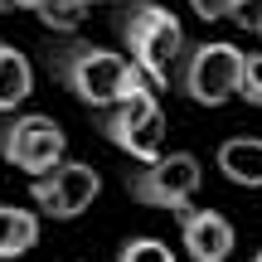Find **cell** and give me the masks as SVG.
I'll return each mask as SVG.
<instances>
[{
    "label": "cell",
    "mask_w": 262,
    "mask_h": 262,
    "mask_svg": "<svg viewBox=\"0 0 262 262\" xmlns=\"http://www.w3.org/2000/svg\"><path fill=\"white\" fill-rule=\"evenodd\" d=\"M199 185H204V165H199V156H189V150H170V156L150 160V165H136L126 175V194L136 199V204L170 209V214L189 209V199L199 194Z\"/></svg>",
    "instance_id": "cell-4"
},
{
    "label": "cell",
    "mask_w": 262,
    "mask_h": 262,
    "mask_svg": "<svg viewBox=\"0 0 262 262\" xmlns=\"http://www.w3.org/2000/svg\"><path fill=\"white\" fill-rule=\"evenodd\" d=\"M117 262H175V253L160 238H126L117 248Z\"/></svg>",
    "instance_id": "cell-13"
},
{
    "label": "cell",
    "mask_w": 262,
    "mask_h": 262,
    "mask_svg": "<svg viewBox=\"0 0 262 262\" xmlns=\"http://www.w3.org/2000/svg\"><path fill=\"white\" fill-rule=\"evenodd\" d=\"M253 262H262V248H257V257H253Z\"/></svg>",
    "instance_id": "cell-17"
},
{
    "label": "cell",
    "mask_w": 262,
    "mask_h": 262,
    "mask_svg": "<svg viewBox=\"0 0 262 262\" xmlns=\"http://www.w3.org/2000/svg\"><path fill=\"white\" fill-rule=\"evenodd\" d=\"M122 39H126V54L131 63L141 68L150 88H170L175 83V68L185 63L189 54V39L185 25H180L175 10H165L160 0H136V5L122 15Z\"/></svg>",
    "instance_id": "cell-2"
},
{
    "label": "cell",
    "mask_w": 262,
    "mask_h": 262,
    "mask_svg": "<svg viewBox=\"0 0 262 262\" xmlns=\"http://www.w3.org/2000/svg\"><path fill=\"white\" fill-rule=\"evenodd\" d=\"M34 243H39V214L19 204H0V262L25 257Z\"/></svg>",
    "instance_id": "cell-11"
},
{
    "label": "cell",
    "mask_w": 262,
    "mask_h": 262,
    "mask_svg": "<svg viewBox=\"0 0 262 262\" xmlns=\"http://www.w3.org/2000/svg\"><path fill=\"white\" fill-rule=\"evenodd\" d=\"M180 243H185L189 262H228L238 248V228L228 224L219 209H180Z\"/></svg>",
    "instance_id": "cell-8"
},
{
    "label": "cell",
    "mask_w": 262,
    "mask_h": 262,
    "mask_svg": "<svg viewBox=\"0 0 262 262\" xmlns=\"http://www.w3.org/2000/svg\"><path fill=\"white\" fill-rule=\"evenodd\" d=\"M219 170L243 189H262V136H228L219 146Z\"/></svg>",
    "instance_id": "cell-9"
},
{
    "label": "cell",
    "mask_w": 262,
    "mask_h": 262,
    "mask_svg": "<svg viewBox=\"0 0 262 262\" xmlns=\"http://www.w3.org/2000/svg\"><path fill=\"white\" fill-rule=\"evenodd\" d=\"M34 93V68H29L25 49H15L10 39H0V112H15Z\"/></svg>",
    "instance_id": "cell-10"
},
{
    "label": "cell",
    "mask_w": 262,
    "mask_h": 262,
    "mask_svg": "<svg viewBox=\"0 0 262 262\" xmlns=\"http://www.w3.org/2000/svg\"><path fill=\"white\" fill-rule=\"evenodd\" d=\"M238 5H243V0H189V10H194L199 19H233Z\"/></svg>",
    "instance_id": "cell-15"
},
{
    "label": "cell",
    "mask_w": 262,
    "mask_h": 262,
    "mask_svg": "<svg viewBox=\"0 0 262 262\" xmlns=\"http://www.w3.org/2000/svg\"><path fill=\"white\" fill-rule=\"evenodd\" d=\"M34 15L44 19L49 29H78L88 19V0H39Z\"/></svg>",
    "instance_id": "cell-12"
},
{
    "label": "cell",
    "mask_w": 262,
    "mask_h": 262,
    "mask_svg": "<svg viewBox=\"0 0 262 262\" xmlns=\"http://www.w3.org/2000/svg\"><path fill=\"white\" fill-rule=\"evenodd\" d=\"M97 194H102V175H97V165H88V160H63L58 170H49V175H39L34 185H29L34 209H44L49 219L88 214Z\"/></svg>",
    "instance_id": "cell-7"
},
{
    "label": "cell",
    "mask_w": 262,
    "mask_h": 262,
    "mask_svg": "<svg viewBox=\"0 0 262 262\" xmlns=\"http://www.w3.org/2000/svg\"><path fill=\"white\" fill-rule=\"evenodd\" d=\"M0 10H39V0H0Z\"/></svg>",
    "instance_id": "cell-16"
},
{
    "label": "cell",
    "mask_w": 262,
    "mask_h": 262,
    "mask_svg": "<svg viewBox=\"0 0 262 262\" xmlns=\"http://www.w3.org/2000/svg\"><path fill=\"white\" fill-rule=\"evenodd\" d=\"M243 49L228 39H204L189 44L185 63H180V93L199 107H224L243 93Z\"/></svg>",
    "instance_id": "cell-3"
},
{
    "label": "cell",
    "mask_w": 262,
    "mask_h": 262,
    "mask_svg": "<svg viewBox=\"0 0 262 262\" xmlns=\"http://www.w3.org/2000/svg\"><path fill=\"white\" fill-rule=\"evenodd\" d=\"M88 5H102V0H88Z\"/></svg>",
    "instance_id": "cell-18"
},
{
    "label": "cell",
    "mask_w": 262,
    "mask_h": 262,
    "mask_svg": "<svg viewBox=\"0 0 262 262\" xmlns=\"http://www.w3.org/2000/svg\"><path fill=\"white\" fill-rule=\"evenodd\" d=\"M49 73H54L83 107H93V112H112V107H122V102H131V97H141V93H156L131 58L112 54V49H102V44H83V39L58 44L54 54H49Z\"/></svg>",
    "instance_id": "cell-1"
},
{
    "label": "cell",
    "mask_w": 262,
    "mask_h": 262,
    "mask_svg": "<svg viewBox=\"0 0 262 262\" xmlns=\"http://www.w3.org/2000/svg\"><path fill=\"white\" fill-rule=\"evenodd\" d=\"M0 160L39 180V175H49V170H58L68 160V136L44 112L10 117V122H0Z\"/></svg>",
    "instance_id": "cell-5"
},
{
    "label": "cell",
    "mask_w": 262,
    "mask_h": 262,
    "mask_svg": "<svg viewBox=\"0 0 262 262\" xmlns=\"http://www.w3.org/2000/svg\"><path fill=\"white\" fill-rule=\"evenodd\" d=\"M243 97L248 107H262V54H248L243 58Z\"/></svg>",
    "instance_id": "cell-14"
},
{
    "label": "cell",
    "mask_w": 262,
    "mask_h": 262,
    "mask_svg": "<svg viewBox=\"0 0 262 262\" xmlns=\"http://www.w3.org/2000/svg\"><path fill=\"white\" fill-rule=\"evenodd\" d=\"M97 131L117 150H126L136 165H150V160L165 156V112H160L156 93H141L131 102L112 107V112H97Z\"/></svg>",
    "instance_id": "cell-6"
}]
</instances>
